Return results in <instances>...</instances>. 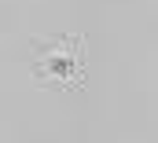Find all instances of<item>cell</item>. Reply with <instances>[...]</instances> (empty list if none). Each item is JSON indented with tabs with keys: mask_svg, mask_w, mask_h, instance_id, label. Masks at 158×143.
Segmentation results:
<instances>
[{
	"mask_svg": "<svg viewBox=\"0 0 158 143\" xmlns=\"http://www.w3.org/2000/svg\"><path fill=\"white\" fill-rule=\"evenodd\" d=\"M30 77L52 92H81L88 77L85 33H37L30 37Z\"/></svg>",
	"mask_w": 158,
	"mask_h": 143,
	"instance_id": "6da1fadb",
	"label": "cell"
}]
</instances>
